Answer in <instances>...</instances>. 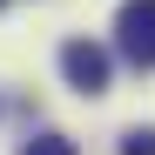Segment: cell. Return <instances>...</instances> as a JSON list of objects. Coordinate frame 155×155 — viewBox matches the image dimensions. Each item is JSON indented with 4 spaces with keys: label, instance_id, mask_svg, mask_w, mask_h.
Instances as JSON below:
<instances>
[{
    "label": "cell",
    "instance_id": "6da1fadb",
    "mask_svg": "<svg viewBox=\"0 0 155 155\" xmlns=\"http://www.w3.org/2000/svg\"><path fill=\"white\" fill-rule=\"evenodd\" d=\"M115 47L135 68H155V0H128L115 14Z\"/></svg>",
    "mask_w": 155,
    "mask_h": 155
},
{
    "label": "cell",
    "instance_id": "7a4b0ae2",
    "mask_svg": "<svg viewBox=\"0 0 155 155\" xmlns=\"http://www.w3.org/2000/svg\"><path fill=\"white\" fill-rule=\"evenodd\" d=\"M108 47L101 41H68L61 47V74H68V88H81V94H101L108 88Z\"/></svg>",
    "mask_w": 155,
    "mask_h": 155
},
{
    "label": "cell",
    "instance_id": "3957f363",
    "mask_svg": "<svg viewBox=\"0 0 155 155\" xmlns=\"http://www.w3.org/2000/svg\"><path fill=\"white\" fill-rule=\"evenodd\" d=\"M121 155H155V128H128V135H121Z\"/></svg>",
    "mask_w": 155,
    "mask_h": 155
},
{
    "label": "cell",
    "instance_id": "277c9868",
    "mask_svg": "<svg viewBox=\"0 0 155 155\" xmlns=\"http://www.w3.org/2000/svg\"><path fill=\"white\" fill-rule=\"evenodd\" d=\"M20 155H74V142H68V135H41V142H27Z\"/></svg>",
    "mask_w": 155,
    "mask_h": 155
}]
</instances>
